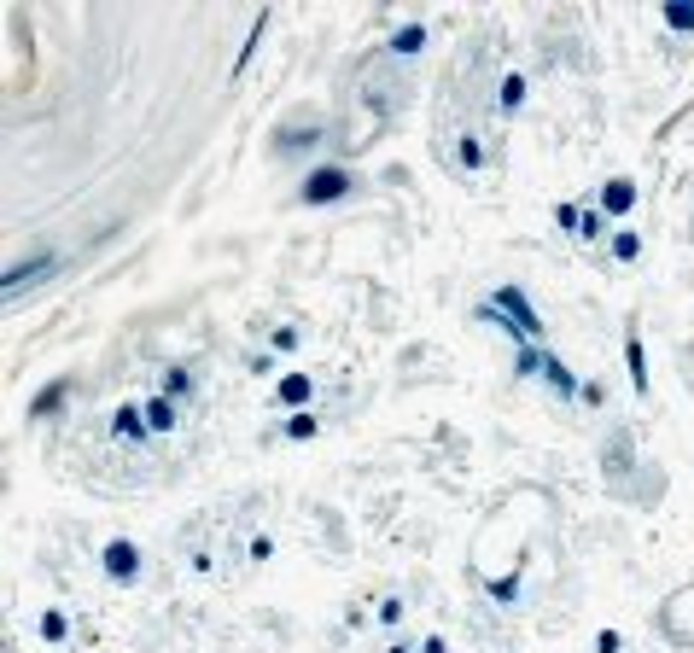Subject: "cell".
<instances>
[{
  "instance_id": "obj_2",
  "label": "cell",
  "mask_w": 694,
  "mask_h": 653,
  "mask_svg": "<svg viewBox=\"0 0 694 653\" xmlns=\"http://www.w3.org/2000/svg\"><path fill=\"white\" fill-rule=\"evenodd\" d=\"M339 187H345V175H315V181H310L315 199H327V193H339Z\"/></svg>"
},
{
  "instance_id": "obj_1",
  "label": "cell",
  "mask_w": 694,
  "mask_h": 653,
  "mask_svg": "<svg viewBox=\"0 0 694 653\" xmlns=\"http://www.w3.org/2000/svg\"><path fill=\"white\" fill-rule=\"evenodd\" d=\"M41 269H47V257H41V263H24V269H6V292H12V286H30Z\"/></svg>"
}]
</instances>
